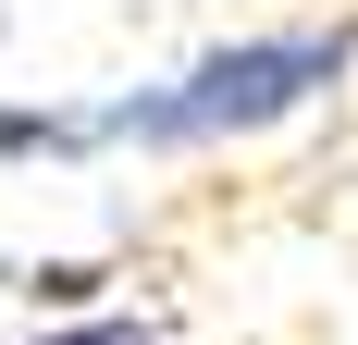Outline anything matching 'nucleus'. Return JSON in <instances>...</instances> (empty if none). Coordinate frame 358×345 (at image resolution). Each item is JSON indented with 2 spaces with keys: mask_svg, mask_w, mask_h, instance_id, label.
<instances>
[{
  "mask_svg": "<svg viewBox=\"0 0 358 345\" xmlns=\"http://www.w3.org/2000/svg\"><path fill=\"white\" fill-rule=\"evenodd\" d=\"M25 345H161V321H124V309H99V321H62V333H25Z\"/></svg>",
  "mask_w": 358,
  "mask_h": 345,
  "instance_id": "2",
  "label": "nucleus"
},
{
  "mask_svg": "<svg viewBox=\"0 0 358 345\" xmlns=\"http://www.w3.org/2000/svg\"><path fill=\"white\" fill-rule=\"evenodd\" d=\"M358 74V25H259L222 37L198 62L111 87L99 111H0V161H87V148H235L296 124L309 99H334Z\"/></svg>",
  "mask_w": 358,
  "mask_h": 345,
  "instance_id": "1",
  "label": "nucleus"
}]
</instances>
